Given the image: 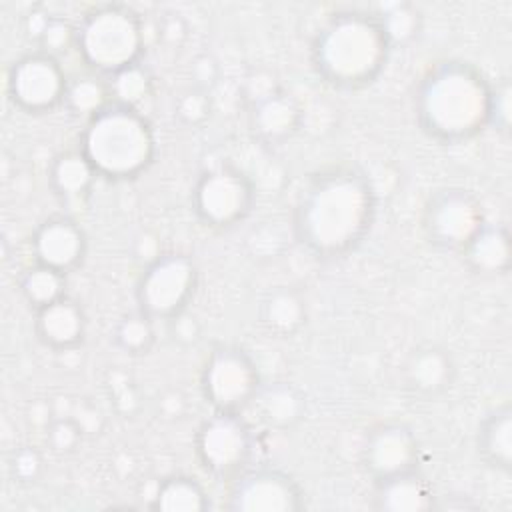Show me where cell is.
Returning a JSON list of instances; mask_svg holds the SVG:
<instances>
[{
    "instance_id": "cell-1",
    "label": "cell",
    "mask_w": 512,
    "mask_h": 512,
    "mask_svg": "<svg viewBox=\"0 0 512 512\" xmlns=\"http://www.w3.org/2000/svg\"><path fill=\"white\" fill-rule=\"evenodd\" d=\"M374 192L354 168H332L314 176L294 210L298 240L318 258H340L354 250L374 220Z\"/></svg>"
},
{
    "instance_id": "cell-2",
    "label": "cell",
    "mask_w": 512,
    "mask_h": 512,
    "mask_svg": "<svg viewBox=\"0 0 512 512\" xmlns=\"http://www.w3.org/2000/svg\"><path fill=\"white\" fill-rule=\"evenodd\" d=\"M492 86L466 62H442L422 80L416 116L422 130L440 142H462L490 122Z\"/></svg>"
},
{
    "instance_id": "cell-3",
    "label": "cell",
    "mask_w": 512,
    "mask_h": 512,
    "mask_svg": "<svg viewBox=\"0 0 512 512\" xmlns=\"http://www.w3.org/2000/svg\"><path fill=\"white\" fill-rule=\"evenodd\" d=\"M390 48L378 16L342 12L330 18L314 38L312 60L328 84L360 88L382 72Z\"/></svg>"
},
{
    "instance_id": "cell-4",
    "label": "cell",
    "mask_w": 512,
    "mask_h": 512,
    "mask_svg": "<svg viewBox=\"0 0 512 512\" xmlns=\"http://www.w3.org/2000/svg\"><path fill=\"white\" fill-rule=\"evenodd\" d=\"M154 150V132L140 110L114 102L88 120L80 138V152L98 176L110 180H128L144 172Z\"/></svg>"
},
{
    "instance_id": "cell-5",
    "label": "cell",
    "mask_w": 512,
    "mask_h": 512,
    "mask_svg": "<svg viewBox=\"0 0 512 512\" xmlns=\"http://www.w3.org/2000/svg\"><path fill=\"white\" fill-rule=\"evenodd\" d=\"M76 46L98 72L116 74L132 64L144 48V28L136 12L120 4L92 10L76 30Z\"/></svg>"
},
{
    "instance_id": "cell-6",
    "label": "cell",
    "mask_w": 512,
    "mask_h": 512,
    "mask_svg": "<svg viewBox=\"0 0 512 512\" xmlns=\"http://www.w3.org/2000/svg\"><path fill=\"white\" fill-rule=\"evenodd\" d=\"M196 282L198 270L190 256L162 254L146 266L138 280V308L152 320H174L186 310Z\"/></svg>"
},
{
    "instance_id": "cell-7",
    "label": "cell",
    "mask_w": 512,
    "mask_h": 512,
    "mask_svg": "<svg viewBox=\"0 0 512 512\" xmlns=\"http://www.w3.org/2000/svg\"><path fill=\"white\" fill-rule=\"evenodd\" d=\"M260 388L254 360L236 346H218L206 358L202 390L216 412H240Z\"/></svg>"
},
{
    "instance_id": "cell-8",
    "label": "cell",
    "mask_w": 512,
    "mask_h": 512,
    "mask_svg": "<svg viewBox=\"0 0 512 512\" xmlns=\"http://www.w3.org/2000/svg\"><path fill=\"white\" fill-rule=\"evenodd\" d=\"M422 224L428 240L436 248L462 252L486 222L482 204L472 192L464 188H446L430 196Z\"/></svg>"
},
{
    "instance_id": "cell-9",
    "label": "cell",
    "mask_w": 512,
    "mask_h": 512,
    "mask_svg": "<svg viewBox=\"0 0 512 512\" xmlns=\"http://www.w3.org/2000/svg\"><path fill=\"white\" fill-rule=\"evenodd\" d=\"M68 84L60 62L48 52L26 54L8 72V96L28 114H44L64 104Z\"/></svg>"
},
{
    "instance_id": "cell-10",
    "label": "cell",
    "mask_w": 512,
    "mask_h": 512,
    "mask_svg": "<svg viewBox=\"0 0 512 512\" xmlns=\"http://www.w3.org/2000/svg\"><path fill=\"white\" fill-rule=\"evenodd\" d=\"M196 214L214 228H230L246 218L254 192L250 180L230 166L204 172L192 192Z\"/></svg>"
},
{
    "instance_id": "cell-11",
    "label": "cell",
    "mask_w": 512,
    "mask_h": 512,
    "mask_svg": "<svg viewBox=\"0 0 512 512\" xmlns=\"http://www.w3.org/2000/svg\"><path fill=\"white\" fill-rule=\"evenodd\" d=\"M254 440L240 412H216L196 434V452L202 466L214 476H238L246 470Z\"/></svg>"
},
{
    "instance_id": "cell-12",
    "label": "cell",
    "mask_w": 512,
    "mask_h": 512,
    "mask_svg": "<svg viewBox=\"0 0 512 512\" xmlns=\"http://www.w3.org/2000/svg\"><path fill=\"white\" fill-rule=\"evenodd\" d=\"M300 486L282 470H242L228 496V508L236 512H296L302 508Z\"/></svg>"
},
{
    "instance_id": "cell-13",
    "label": "cell",
    "mask_w": 512,
    "mask_h": 512,
    "mask_svg": "<svg viewBox=\"0 0 512 512\" xmlns=\"http://www.w3.org/2000/svg\"><path fill=\"white\" fill-rule=\"evenodd\" d=\"M418 442L414 432L400 422L372 428L362 448V464L374 482L416 470Z\"/></svg>"
},
{
    "instance_id": "cell-14",
    "label": "cell",
    "mask_w": 512,
    "mask_h": 512,
    "mask_svg": "<svg viewBox=\"0 0 512 512\" xmlns=\"http://www.w3.org/2000/svg\"><path fill=\"white\" fill-rule=\"evenodd\" d=\"M32 252L36 264L68 274L84 260L86 234L72 218L52 216L36 228L32 236Z\"/></svg>"
},
{
    "instance_id": "cell-15",
    "label": "cell",
    "mask_w": 512,
    "mask_h": 512,
    "mask_svg": "<svg viewBox=\"0 0 512 512\" xmlns=\"http://www.w3.org/2000/svg\"><path fill=\"white\" fill-rule=\"evenodd\" d=\"M456 376V364L450 352L438 344L414 348L404 366L402 380L406 388L420 398H436L446 392Z\"/></svg>"
},
{
    "instance_id": "cell-16",
    "label": "cell",
    "mask_w": 512,
    "mask_h": 512,
    "mask_svg": "<svg viewBox=\"0 0 512 512\" xmlns=\"http://www.w3.org/2000/svg\"><path fill=\"white\" fill-rule=\"evenodd\" d=\"M36 334L52 350H72L84 340L86 314L76 300L62 296L36 310Z\"/></svg>"
},
{
    "instance_id": "cell-17",
    "label": "cell",
    "mask_w": 512,
    "mask_h": 512,
    "mask_svg": "<svg viewBox=\"0 0 512 512\" xmlns=\"http://www.w3.org/2000/svg\"><path fill=\"white\" fill-rule=\"evenodd\" d=\"M252 130L268 144L288 140L302 122V108L294 96L274 90L260 96L252 108Z\"/></svg>"
},
{
    "instance_id": "cell-18",
    "label": "cell",
    "mask_w": 512,
    "mask_h": 512,
    "mask_svg": "<svg viewBox=\"0 0 512 512\" xmlns=\"http://www.w3.org/2000/svg\"><path fill=\"white\" fill-rule=\"evenodd\" d=\"M428 482L416 472H402L374 482V508L384 512H422L434 508Z\"/></svg>"
},
{
    "instance_id": "cell-19",
    "label": "cell",
    "mask_w": 512,
    "mask_h": 512,
    "mask_svg": "<svg viewBox=\"0 0 512 512\" xmlns=\"http://www.w3.org/2000/svg\"><path fill=\"white\" fill-rule=\"evenodd\" d=\"M466 264L478 274H504L510 266V236L504 226L484 224L462 248Z\"/></svg>"
},
{
    "instance_id": "cell-20",
    "label": "cell",
    "mask_w": 512,
    "mask_h": 512,
    "mask_svg": "<svg viewBox=\"0 0 512 512\" xmlns=\"http://www.w3.org/2000/svg\"><path fill=\"white\" fill-rule=\"evenodd\" d=\"M250 404H254L258 418L270 428H290L304 416L302 394L286 382L260 384Z\"/></svg>"
},
{
    "instance_id": "cell-21",
    "label": "cell",
    "mask_w": 512,
    "mask_h": 512,
    "mask_svg": "<svg viewBox=\"0 0 512 512\" xmlns=\"http://www.w3.org/2000/svg\"><path fill=\"white\" fill-rule=\"evenodd\" d=\"M478 452L486 464L508 472L512 464V410L508 404L492 410L478 428Z\"/></svg>"
},
{
    "instance_id": "cell-22",
    "label": "cell",
    "mask_w": 512,
    "mask_h": 512,
    "mask_svg": "<svg viewBox=\"0 0 512 512\" xmlns=\"http://www.w3.org/2000/svg\"><path fill=\"white\" fill-rule=\"evenodd\" d=\"M96 170L88 162V158L78 152H62L58 154L50 164V184L52 190L64 200V202H80L88 196Z\"/></svg>"
},
{
    "instance_id": "cell-23",
    "label": "cell",
    "mask_w": 512,
    "mask_h": 512,
    "mask_svg": "<svg viewBox=\"0 0 512 512\" xmlns=\"http://www.w3.org/2000/svg\"><path fill=\"white\" fill-rule=\"evenodd\" d=\"M262 326L280 338L296 334L306 322V304L292 288H276L260 304Z\"/></svg>"
},
{
    "instance_id": "cell-24",
    "label": "cell",
    "mask_w": 512,
    "mask_h": 512,
    "mask_svg": "<svg viewBox=\"0 0 512 512\" xmlns=\"http://www.w3.org/2000/svg\"><path fill=\"white\" fill-rule=\"evenodd\" d=\"M208 506L206 490L190 476L164 478L150 502V508L160 512H202Z\"/></svg>"
},
{
    "instance_id": "cell-25",
    "label": "cell",
    "mask_w": 512,
    "mask_h": 512,
    "mask_svg": "<svg viewBox=\"0 0 512 512\" xmlns=\"http://www.w3.org/2000/svg\"><path fill=\"white\" fill-rule=\"evenodd\" d=\"M20 290L30 306L36 310L66 296V274L56 272L48 266L36 264L22 274Z\"/></svg>"
},
{
    "instance_id": "cell-26",
    "label": "cell",
    "mask_w": 512,
    "mask_h": 512,
    "mask_svg": "<svg viewBox=\"0 0 512 512\" xmlns=\"http://www.w3.org/2000/svg\"><path fill=\"white\" fill-rule=\"evenodd\" d=\"M64 104L76 116H86L88 120L112 104L108 82H102L94 76L78 78L68 84Z\"/></svg>"
},
{
    "instance_id": "cell-27",
    "label": "cell",
    "mask_w": 512,
    "mask_h": 512,
    "mask_svg": "<svg viewBox=\"0 0 512 512\" xmlns=\"http://www.w3.org/2000/svg\"><path fill=\"white\" fill-rule=\"evenodd\" d=\"M110 98L114 104L136 108L150 94V76L140 64H132L108 80Z\"/></svg>"
},
{
    "instance_id": "cell-28",
    "label": "cell",
    "mask_w": 512,
    "mask_h": 512,
    "mask_svg": "<svg viewBox=\"0 0 512 512\" xmlns=\"http://www.w3.org/2000/svg\"><path fill=\"white\" fill-rule=\"evenodd\" d=\"M114 340L128 354H144L154 344V320L140 310L128 314L118 322Z\"/></svg>"
},
{
    "instance_id": "cell-29",
    "label": "cell",
    "mask_w": 512,
    "mask_h": 512,
    "mask_svg": "<svg viewBox=\"0 0 512 512\" xmlns=\"http://www.w3.org/2000/svg\"><path fill=\"white\" fill-rule=\"evenodd\" d=\"M378 20L384 28V34H386L390 46L410 42L418 34V28H420L418 12L410 4H394V6L386 8L384 14L378 16Z\"/></svg>"
},
{
    "instance_id": "cell-30",
    "label": "cell",
    "mask_w": 512,
    "mask_h": 512,
    "mask_svg": "<svg viewBox=\"0 0 512 512\" xmlns=\"http://www.w3.org/2000/svg\"><path fill=\"white\" fill-rule=\"evenodd\" d=\"M40 42L44 44V52L52 54L58 50H66V46H70L72 42H76V32L72 30V26L62 20V18H48L44 30L40 32Z\"/></svg>"
},
{
    "instance_id": "cell-31",
    "label": "cell",
    "mask_w": 512,
    "mask_h": 512,
    "mask_svg": "<svg viewBox=\"0 0 512 512\" xmlns=\"http://www.w3.org/2000/svg\"><path fill=\"white\" fill-rule=\"evenodd\" d=\"M82 438V428L72 418H60L48 428V442L56 452H72Z\"/></svg>"
},
{
    "instance_id": "cell-32",
    "label": "cell",
    "mask_w": 512,
    "mask_h": 512,
    "mask_svg": "<svg viewBox=\"0 0 512 512\" xmlns=\"http://www.w3.org/2000/svg\"><path fill=\"white\" fill-rule=\"evenodd\" d=\"M510 82L502 80L500 84L492 86V98H490V122L500 132H508L510 128Z\"/></svg>"
},
{
    "instance_id": "cell-33",
    "label": "cell",
    "mask_w": 512,
    "mask_h": 512,
    "mask_svg": "<svg viewBox=\"0 0 512 512\" xmlns=\"http://www.w3.org/2000/svg\"><path fill=\"white\" fill-rule=\"evenodd\" d=\"M208 112H210V102L206 94L200 90L186 92L176 104V114L186 124H200L208 116Z\"/></svg>"
},
{
    "instance_id": "cell-34",
    "label": "cell",
    "mask_w": 512,
    "mask_h": 512,
    "mask_svg": "<svg viewBox=\"0 0 512 512\" xmlns=\"http://www.w3.org/2000/svg\"><path fill=\"white\" fill-rule=\"evenodd\" d=\"M10 468H12L14 478H18L22 482H30L40 474L42 458L34 448H22V450L14 452Z\"/></svg>"
},
{
    "instance_id": "cell-35",
    "label": "cell",
    "mask_w": 512,
    "mask_h": 512,
    "mask_svg": "<svg viewBox=\"0 0 512 512\" xmlns=\"http://www.w3.org/2000/svg\"><path fill=\"white\" fill-rule=\"evenodd\" d=\"M216 72H218V70H216V64H214L208 56L198 58L196 64H194V74H196V78L202 82V86L212 84L214 78H216Z\"/></svg>"
},
{
    "instance_id": "cell-36",
    "label": "cell",
    "mask_w": 512,
    "mask_h": 512,
    "mask_svg": "<svg viewBox=\"0 0 512 512\" xmlns=\"http://www.w3.org/2000/svg\"><path fill=\"white\" fill-rule=\"evenodd\" d=\"M182 314L174 318V334L178 336V340L194 342L196 334H198L196 332V322H194V318H182Z\"/></svg>"
}]
</instances>
